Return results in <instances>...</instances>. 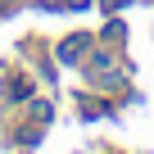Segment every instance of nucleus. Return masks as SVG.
<instances>
[{
  "label": "nucleus",
  "mask_w": 154,
  "mask_h": 154,
  "mask_svg": "<svg viewBox=\"0 0 154 154\" xmlns=\"http://www.w3.org/2000/svg\"><path fill=\"white\" fill-rule=\"evenodd\" d=\"M9 95H14V100H23V95H32V86H27V82H14V86H9Z\"/></svg>",
  "instance_id": "obj_2"
},
{
  "label": "nucleus",
  "mask_w": 154,
  "mask_h": 154,
  "mask_svg": "<svg viewBox=\"0 0 154 154\" xmlns=\"http://www.w3.org/2000/svg\"><path fill=\"white\" fill-rule=\"evenodd\" d=\"M86 45H91V41H86V36H68V41H63V45H59V59H63V63H72V59H77V54H86Z\"/></svg>",
  "instance_id": "obj_1"
}]
</instances>
